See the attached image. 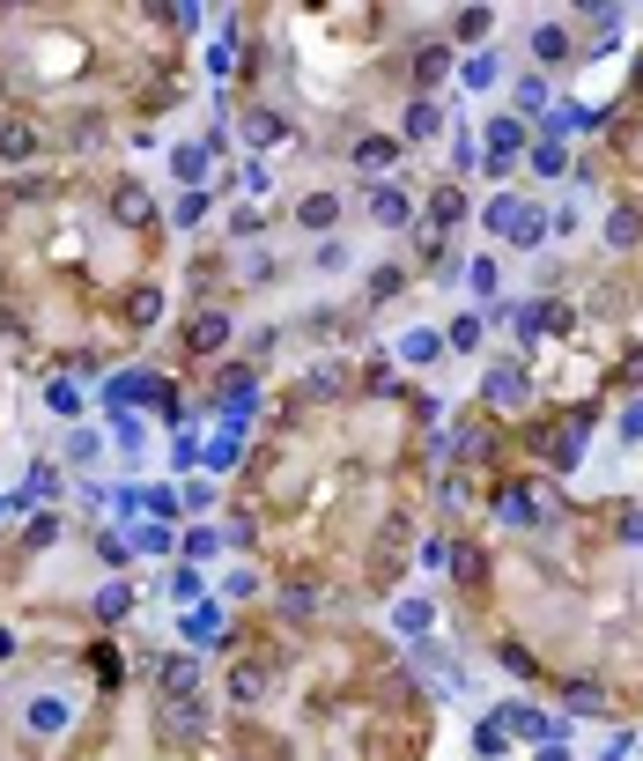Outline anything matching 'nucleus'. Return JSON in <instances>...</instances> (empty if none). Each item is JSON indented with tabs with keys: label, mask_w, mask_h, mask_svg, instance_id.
I'll list each match as a JSON object with an SVG mask.
<instances>
[{
	"label": "nucleus",
	"mask_w": 643,
	"mask_h": 761,
	"mask_svg": "<svg viewBox=\"0 0 643 761\" xmlns=\"http://www.w3.org/2000/svg\"><path fill=\"white\" fill-rule=\"evenodd\" d=\"M134 547L141 555H170V525L156 518V525H134Z\"/></svg>",
	"instance_id": "ddd939ff"
},
{
	"label": "nucleus",
	"mask_w": 643,
	"mask_h": 761,
	"mask_svg": "<svg viewBox=\"0 0 643 761\" xmlns=\"http://www.w3.org/2000/svg\"><path fill=\"white\" fill-rule=\"evenodd\" d=\"M392 156H400V141H385V133H377V141H363V148H355V163H363V170H385Z\"/></svg>",
	"instance_id": "9b49d317"
},
{
	"label": "nucleus",
	"mask_w": 643,
	"mask_h": 761,
	"mask_svg": "<svg viewBox=\"0 0 643 761\" xmlns=\"http://www.w3.org/2000/svg\"><path fill=\"white\" fill-rule=\"evenodd\" d=\"M540 761H570V754H562V747H540Z\"/></svg>",
	"instance_id": "f704fd0d"
},
{
	"label": "nucleus",
	"mask_w": 643,
	"mask_h": 761,
	"mask_svg": "<svg viewBox=\"0 0 643 761\" xmlns=\"http://www.w3.org/2000/svg\"><path fill=\"white\" fill-rule=\"evenodd\" d=\"M643 237V215H636V207H621V215L607 222V244H636Z\"/></svg>",
	"instance_id": "4468645a"
},
{
	"label": "nucleus",
	"mask_w": 643,
	"mask_h": 761,
	"mask_svg": "<svg viewBox=\"0 0 643 761\" xmlns=\"http://www.w3.org/2000/svg\"><path fill=\"white\" fill-rule=\"evenodd\" d=\"M629 436H643V399H636V407H629Z\"/></svg>",
	"instance_id": "72a5a7b5"
},
{
	"label": "nucleus",
	"mask_w": 643,
	"mask_h": 761,
	"mask_svg": "<svg viewBox=\"0 0 643 761\" xmlns=\"http://www.w3.org/2000/svg\"><path fill=\"white\" fill-rule=\"evenodd\" d=\"M488 141H496V163H510V156H518V141H525V119H518V111L496 119V126H488Z\"/></svg>",
	"instance_id": "39448f33"
},
{
	"label": "nucleus",
	"mask_w": 643,
	"mask_h": 761,
	"mask_svg": "<svg viewBox=\"0 0 643 761\" xmlns=\"http://www.w3.org/2000/svg\"><path fill=\"white\" fill-rule=\"evenodd\" d=\"M67 725V702H30V732H60Z\"/></svg>",
	"instance_id": "2eb2a0df"
},
{
	"label": "nucleus",
	"mask_w": 643,
	"mask_h": 761,
	"mask_svg": "<svg viewBox=\"0 0 643 761\" xmlns=\"http://www.w3.org/2000/svg\"><path fill=\"white\" fill-rule=\"evenodd\" d=\"M193 680H200L193 658H163V665H156V688H163V695H193Z\"/></svg>",
	"instance_id": "f257e3e1"
},
{
	"label": "nucleus",
	"mask_w": 643,
	"mask_h": 761,
	"mask_svg": "<svg viewBox=\"0 0 643 761\" xmlns=\"http://www.w3.org/2000/svg\"><path fill=\"white\" fill-rule=\"evenodd\" d=\"M496 82V60H488V52H474V60H466V89H488Z\"/></svg>",
	"instance_id": "393cba45"
},
{
	"label": "nucleus",
	"mask_w": 643,
	"mask_h": 761,
	"mask_svg": "<svg viewBox=\"0 0 643 761\" xmlns=\"http://www.w3.org/2000/svg\"><path fill=\"white\" fill-rule=\"evenodd\" d=\"M222 532H230V540H237V547H252V540H259V525H252V518H244V510H237V518H230V525H222Z\"/></svg>",
	"instance_id": "473e14b6"
},
{
	"label": "nucleus",
	"mask_w": 643,
	"mask_h": 761,
	"mask_svg": "<svg viewBox=\"0 0 643 761\" xmlns=\"http://www.w3.org/2000/svg\"><path fill=\"white\" fill-rule=\"evenodd\" d=\"M296 215H304V222H311V230H326V222L340 215V200H333V193H311L304 207H296Z\"/></svg>",
	"instance_id": "f8f14e48"
},
{
	"label": "nucleus",
	"mask_w": 643,
	"mask_h": 761,
	"mask_svg": "<svg viewBox=\"0 0 643 761\" xmlns=\"http://www.w3.org/2000/svg\"><path fill=\"white\" fill-rule=\"evenodd\" d=\"M488 399H496V407H518V399H525V377L510 370V363H503V370H488Z\"/></svg>",
	"instance_id": "423d86ee"
},
{
	"label": "nucleus",
	"mask_w": 643,
	"mask_h": 761,
	"mask_svg": "<svg viewBox=\"0 0 643 761\" xmlns=\"http://www.w3.org/2000/svg\"><path fill=\"white\" fill-rule=\"evenodd\" d=\"M400 629H407V636H422V629H429V606H422V599H407V606H400Z\"/></svg>",
	"instance_id": "c756f323"
},
{
	"label": "nucleus",
	"mask_w": 643,
	"mask_h": 761,
	"mask_svg": "<svg viewBox=\"0 0 643 761\" xmlns=\"http://www.w3.org/2000/svg\"><path fill=\"white\" fill-rule=\"evenodd\" d=\"M518 222H525V207H518V200H510V193H503V200H488V230H503V237H518Z\"/></svg>",
	"instance_id": "1a4fd4ad"
},
{
	"label": "nucleus",
	"mask_w": 643,
	"mask_h": 761,
	"mask_svg": "<svg viewBox=\"0 0 643 761\" xmlns=\"http://www.w3.org/2000/svg\"><path fill=\"white\" fill-rule=\"evenodd\" d=\"M237 451H244V436H237V422H230V436H215V444H207V459H215V466H230Z\"/></svg>",
	"instance_id": "b1692460"
},
{
	"label": "nucleus",
	"mask_w": 643,
	"mask_h": 761,
	"mask_svg": "<svg viewBox=\"0 0 643 761\" xmlns=\"http://www.w3.org/2000/svg\"><path fill=\"white\" fill-rule=\"evenodd\" d=\"M533 52H540V60H570V37L547 23V30H533Z\"/></svg>",
	"instance_id": "dca6fc26"
},
{
	"label": "nucleus",
	"mask_w": 643,
	"mask_h": 761,
	"mask_svg": "<svg viewBox=\"0 0 643 761\" xmlns=\"http://www.w3.org/2000/svg\"><path fill=\"white\" fill-rule=\"evenodd\" d=\"M562 702H570V710H607V688H592V680H570V688H562Z\"/></svg>",
	"instance_id": "9d476101"
},
{
	"label": "nucleus",
	"mask_w": 643,
	"mask_h": 761,
	"mask_svg": "<svg viewBox=\"0 0 643 761\" xmlns=\"http://www.w3.org/2000/svg\"><path fill=\"white\" fill-rule=\"evenodd\" d=\"M400 133H407V141H429V133H437V104H429V97H414V104H407V126H400Z\"/></svg>",
	"instance_id": "6e6552de"
},
{
	"label": "nucleus",
	"mask_w": 643,
	"mask_h": 761,
	"mask_svg": "<svg viewBox=\"0 0 643 761\" xmlns=\"http://www.w3.org/2000/svg\"><path fill=\"white\" fill-rule=\"evenodd\" d=\"M126 606H134V592H126V584H104V592H97V614H104V621H119Z\"/></svg>",
	"instance_id": "6ab92c4d"
},
{
	"label": "nucleus",
	"mask_w": 643,
	"mask_h": 761,
	"mask_svg": "<svg viewBox=\"0 0 643 761\" xmlns=\"http://www.w3.org/2000/svg\"><path fill=\"white\" fill-rule=\"evenodd\" d=\"M0 148H8V156H30L37 133H30V126H8V133H0Z\"/></svg>",
	"instance_id": "cd10ccee"
},
{
	"label": "nucleus",
	"mask_w": 643,
	"mask_h": 761,
	"mask_svg": "<svg viewBox=\"0 0 643 761\" xmlns=\"http://www.w3.org/2000/svg\"><path fill=\"white\" fill-rule=\"evenodd\" d=\"M429 215H437V222H459L466 200H459V193H437V200H429Z\"/></svg>",
	"instance_id": "2f4dec72"
},
{
	"label": "nucleus",
	"mask_w": 643,
	"mask_h": 761,
	"mask_svg": "<svg viewBox=\"0 0 643 761\" xmlns=\"http://www.w3.org/2000/svg\"><path fill=\"white\" fill-rule=\"evenodd\" d=\"M451 569H459V577H466V584H474V577H481V569H488V562H481V547H459V555H451Z\"/></svg>",
	"instance_id": "c85d7f7f"
},
{
	"label": "nucleus",
	"mask_w": 643,
	"mask_h": 761,
	"mask_svg": "<svg viewBox=\"0 0 643 761\" xmlns=\"http://www.w3.org/2000/svg\"><path fill=\"white\" fill-rule=\"evenodd\" d=\"M510 104H518V111H540V104H547V82H540V74H525V82L510 89Z\"/></svg>",
	"instance_id": "a211bd4d"
},
{
	"label": "nucleus",
	"mask_w": 643,
	"mask_h": 761,
	"mask_svg": "<svg viewBox=\"0 0 643 761\" xmlns=\"http://www.w3.org/2000/svg\"><path fill=\"white\" fill-rule=\"evenodd\" d=\"M488 23H496V8H459V15H451V37L474 45V37H488Z\"/></svg>",
	"instance_id": "20e7f679"
},
{
	"label": "nucleus",
	"mask_w": 643,
	"mask_h": 761,
	"mask_svg": "<svg viewBox=\"0 0 643 761\" xmlns=\"http://www.w3.org/2000/svg\"><path fill=\"white\" fill-rule=\"evenodd\" d=\"M562 163H570V156H562V141H540V148H533V170H540V178H555Z\"/></svg>",
	"instance_id": "412c9836"
},
{
	"label": "nucleus",
	"mask_w": 643,
	"mask_h": 761,
	"mask_svg": "<svg viewBox=\"0 0 643 761\" xmlns=\"http://www.w3.org/2000/svg\"><path fill=\"white\" fill-rule=\"evenodd\" d=\"M503 673H518V680H533L540 665H533V651H525V643H503Z\"/></svg>",
	"instance_id": "aec40b11"
},
{
	"label": "nucleus",
	"mask_w": 643,
	"mask_h": 761,
	"mask_svg": "<svg viewBox=\"0 0 643 761\" xmlns=\"http://www.w3.org/2000/svg\"><path fill=\"white\" fill-rule=\"evenodd\" d=\"M230 340V311H207V318H193V348H222Z\"/></svg>",
	"instance_id": "0eeeda50"
},
{
	"label": "nucleus",
	"mask_w": 643,
	"mask_h": 761,
	"mask_svg": "<svg viewBox=\"0 0 643 761\" xmlns=\"http://www.w3.org/2000/svg\"><path fill=\"white\" fill-rule=\"evenodd\" d=\"M185 496H178V488H148V496H141V510H156V518H170V510H178Z\"/></svg>",
	"instance_id": "bb28decb"
},
{
	"label": "nucleus",
	"mask_w": 643,
	"mask_h": 761,
	"mask_svg": "<svg viewBox=\"0 0 643 761\" xmlns=\"http://www.w3.org/2000/svg\"><path fill=\"white\" fill-rule=\"evenodd\" d=\"M119 215H126V222H148V200H141V185H119Z\"/></svg>",
	"instance_id": "a878e982"
},
{
	"label": "nucleus",
	"mask_w": 643,
	"mask_h": 761,
	"mask_svg": "<svg viewBox=\"0 0 643 761\" xmlns=\"http://www.w3.org/2000/svg\"><path fill=\"white\" fill-rule=\"evenodd\" d=\"M252 141H259V148L281 141V119H274V111H259V119H252Z\"/></svg>",
	"instance_id": "7c9ffc66"
},
{
	"label": "nucleus",
	"mask_w": 643,
	"mask_h": 761,
	"mask_svg": "<svg viewBox=\"0 0 643 761\" xmlns=\"http://www.w3.org/2000/svg\"><path fill=\"white\" fill-rule=\"evenodd\" d=\"M185 555H193V562H207V555H222V532H215V525H200V532H185Z\"/></svg>",
	"instance_id": "f3484780"
},
{
	"label": "nucleus",
	"mask_w": 643,
	"mask_h": 761,
	"mask_svg": "<svg viewBox=\"0 0 643 761\" xmlns=\"http://www.w3.org/2000/svg\"><path fill=\"white\" fill-rule=\"evenodd\" d=\"M444 67H451V52H444V45H422V52H414V82H422V89H437V82H444Z\"/></svg>",
	"instance_id": "7ed1b4c3"
},
{
	"label": "nucleus",
	"mask_w": 643,
	"mask_h": 761,
	"mask_svg": "<svg viewBox=\"0 0 643 761\" xmlns=\"http://www.w3.org/2000/svg\"><path fill=\"white\" fill-rule=\"evenodd\" d=\"M370 207H377V222H385V230H407V215H414V207L400 200V185H377Z\"/></svg>",
	"instance_id": "f03ea898"
},
{
	"label": "nucleus",
	"mask_w": 643,
	"mask_h": 761,
	"mask_svg": "<svg viewBox=\"0 0 643 761\" xmlns=\"http://www.w3.org/2000/svg\"><path fill=\"white\" fill-rule=\"evenodd\" d=\"M474 340H481V318L459 311V318H451V348H474Z\"/></svg>",
	"instance_id": "4be33fe9"
},
{
	"label": "nucleus",
	"mask_w": 643,
	"mask_h": 761,
	"mask_svg": "<svg viewBox=\"0 0 643 761\" xmlns=\"http://www.w3.org/2000/svg\"><path fill=\"white\" fill-rule=\"evenodd\" d=\"M400 355H407V363H429V355H437V333H407Z\"/></svg>",
	"instance_id": "5701e85b"
}]
</instances>
